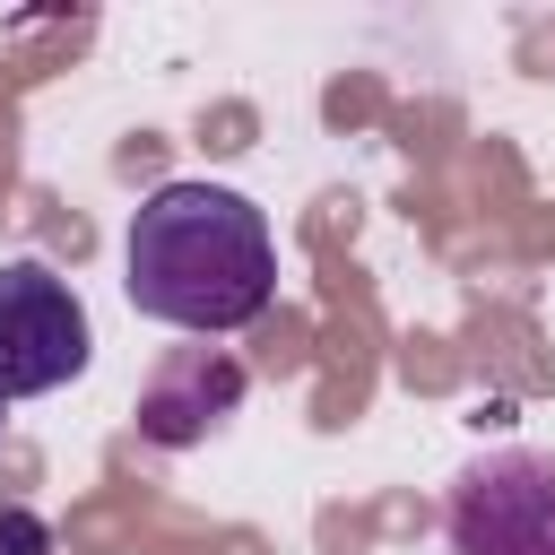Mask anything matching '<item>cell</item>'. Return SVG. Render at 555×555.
I'll return each instance as SVG.
<instances>
[{"instance_id":"cell-3","label":"cell","mask_w":555,"mask_h":555,"mask_svg":"<svg viewBox=\"0 0 555 555\" xmlns=\"http://www.w3.org/2000/svg\"><path fill=\"white\" fill-rule=\"evenodd\" d=\"M95 356L87 304L43 260H0V399H43Z\"/></svg>"},{"instance_id":"cell-2","label":"cell","mask_w":555,"mask_h":555,"mask_svg":"<svg viewBox=\"0 0 555 555\" xmlns=\"http://www.w3.org/2000/svg\"><path fill=\"white\" fill-rule=\"evenodd\" d=\"M451 555H555V451H477L442 503Z\"/></svg>"},{"instance_id":"cell-6","label":"cell","mask_w":555,"mask_h":555,"mask_svg":"<svg viewBox=\"0 0 555 555\" xmlns=\"http://www.w3.org/2000/svg\"><path fill=\"white\" fill-rule=\"evenodd\" d=\"M0 425H9V399H0Z\"/></svg>"},{"instance_id":"cell-1","label":"cell","mask_w":555,"mask_h":555,"mask_svg":"<svg viewBox=\"0 0 555 555\" xmlns=\"http://www.w3.org/2000/svg\"><path fill=\"white\" fill-rule=\"evenodd\" d=\"M121 295H130V312L191 330V338L251 330L278 295L269 217L225 182L147 191V208L130 217V243H121Z\"/></svg>"},{"instance_id":"cell-4","label":"cell","mask_w":555,"mask_h":555,"mask_svg":"<svg viewBox=\"0 0 555 555\" xmlns=\"http://www.w3.org/2000/svg\"><path fill=\"white\" fill-rule=\"evenodd\" d=\"M243 390H251V373L225 347H165L156 373L139 382V434L156 451H191L243 408Z\"/></svg>"},{"instance_id":"cell-5","label":"cell","mask_w":555,"mask_h":555,"mask_svg":"<svg viewBox=\"0 0 555 555\" xmlns=\"http://www.w3.org/2000/svg\"><path fill=\"white\" fill-rule=\"evenodd\" d=\"M0 555H61L52 546V520L26 512V503H0Z\"/></svg>"}]
</instances>
